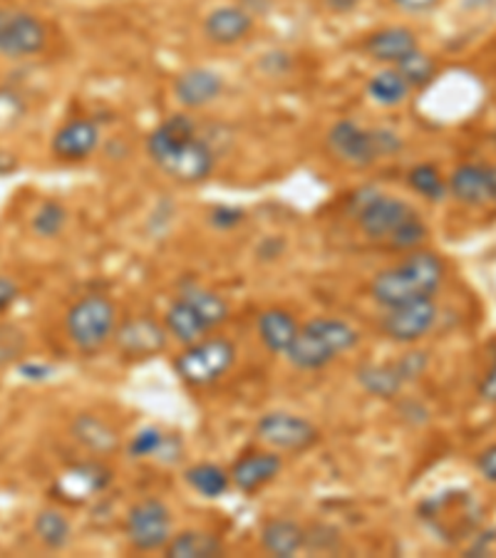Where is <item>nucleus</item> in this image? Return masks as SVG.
Returning <instances> with one entry per match:
<instances>
[{"label":"nucleus","mask_w":496,"mask_h":558,"mask_svg":"<svg viewBox=\"0 0 496 558\" xmlns=\"http://www.w3.org/2000/svg\"><path fill=\"white\" fill-rule=\"evenodd\" d=\"M147 151L169 179L182 184H202L214 172V151L196 134L194 122L177 114L149 134Z\"/></svg>","instance_id":"obj_1"},{"label":"nucleus","mask_w":496,"mask_h":558,"mask_svg":"<svg viewBox=\"0 0 496 558\" xmlns=\"http://www.w3.org/2000/svg\"><path fill=\"white\" fill-rule=\"evenodd\" d=\"M441 278H445V266L435 254L412 251L402 264L377 274L373 286H370V293L385 308H395V305L410 301L432 299L441 286Z\"/></svg>","instance_id":"obj_2"},{"label":"nucleus","mask_w":496,"mask_h":558,"mask_svg":"<svg viewBox=\"0 0 496 558\" xmlns=\"http://www.w3.org/2000/svg\"><path fill=\"white\" fill-rule=\"evenodd\" d=\"M328 147L342 165L363 169L385 155H395L402 142L387 130H363L353 120H340L328 132Z\"/></svg>","instance_id":"obj_3"},{"label":"nucleus","mask_w":496,"mask_h":558,"mask_svg":"<svg viewBox=\"0 0 496 558\" xmlns=\"http://www.w3.org/2000/svg\"><path fill=\"white\" fill-rule=\"evenodd\" d=\"M65 330L72 345L83 353H97L110 343L117 330V311L105 295H85L68 311Z\"/></svg>","instance_id":"obj_4"},{"label":"nucleus","mask_w":496,"mask_h":558,"mask_svg":"<svg viewBox=\"0 0 496 558\" xmlns=\"http://www.w3.org/2000/svg\"><path fill=\"white\" fill-rule=\"evenodd\" d=\"M237 350L223 338H202L189 345L182 355L177 357V373L184 383L194 387H206L221 380L231 371Z\"/></svg>","instance_id":"obj_5"},{"label":"nucleus","mask_w":496,"mask_h":558,"mask_svg":"<svg viewBox=\"0 0 496 558\" xmlns=\"http://www.w3.org/2000/svg\"><path fill=\"white\" fill-rule=\"evenodd\" d=\"M48 45V28L38 15L0 8V56L33 58Z\"/></svg>","instance_id":"obj_6"},{"label":"nucleus","mask_w":496,"mask_h":558,"mask_svg":"<svg viewBox=\"0 0 496 558\" xmlns=\"http://www.w3.org/2000/svg\"><path fill=\"white\" fill-rule=\"evenodd\" d=\"M414 216L418 211L410 204L377 192H367V199L358 202L355 206V221L365 236L375 241H390Z\"/></svg>","instance_id":"obj_7"},{"label":"nucleus","mask_w":496,"mask_h":558,"mask_svg":"<svg viewBox=\"0 0 496 558\" xmlns=\"http://www.w3.org/2000/svg\"><path fill=\"white\" fill-rule=\"evenodd\" d=\"M128 538L137 551H157L171 538V514L159 499H142L128 511Z\"/></svg>","instance_id":"obj_8"},{"label":"nucleus","mask_w":496,"mask_h":558,"mask_svg":"<svg viewBox=\"0 0 496 558\" xmlns=\"http://www.w3.org/2000/svg\"><path fill=\"white\" fill-rule=\"evenodd\" d=\"M437 323V305L432 299L410 301L395 308H387L380 320V330L395 343H414L425 338Z\"/></svg>","instance_id":"obj_9"},{"label":"nucleus","mask_w":496,"mask_h":558,"mask_svg":"<svg viewBox=\"0 0 496 558\" xmlns=\"http://www.w3.org/2000/svg\"><path fill=\"white\" fill-rule=\"evenodd\" d=\"M256 435L261 442H266L283 452H301L318 442V429L309 420L288 415V412H268L258 420Z\"/></svg>","instance_id":"obj_10"},{"label":"nucleus","mask_w":496,"mask_h":558,"mask_svg":"<svg viewBox=\"0 0 496 558\" xmlns=\"http://www.w3.org/2000/svg\"><path fill=\"white\" fill-rule=\"evenodd\" d=\"M427 357L422 353L404 355L400 363L395 365H370L360 371V383L365 385V390L373 395H380V398H390L404 383L418 380V377L425 373Z\"/></svg>","instance_id":"obj_11"},{"label":"nucleus","mask_w":496,"mask_h":558,"mask_svg":"<svg viewBox=\"0 0 496 558\" xmlns=\"http://www.w3.org/2000/svg\"><path fill=\"white\" fill-rule=\"evenodd\" d=\"M455 199L469 206H486L496 202V167L462 165L457 167L447 184Z\"/></svg>","instance_id":"obj_12"},{"label":"nucleus","mask_w":496,"mask_h":558,"mask_svg":"<svg viewBox=\"0 0 496 558\" xmlns=\"http://www.w3.org/2000/svg\"><path fill=\"white\" fill-rule=\"evenodd\" d=\"M117 348L124 357H152L165 350L167 332L155 320L149 318H134L128 320L120 330H114Z\"/></svg>","instance_id":"obj_13"},{"label":"nucleus","mask_w":496,"mask_h":558,"mask_svg":"<svg viewBox=\"0 0 496 558\" xmlns=\"http://www.w3.org/2000/svg\"><path fill=\"white\" fill-rule=\"evenodd\" d=\"M254 31V17L239 5H219L206 15L204 35L214 45H237Z\"/></svg>","instance_id":"obj_14"},{"label":"nucleus","mask_w":496,"mask_h":558,"mask_svg":"<svg viewBox=\"0 0 496 558\" xmlns=\"http://www.w3.org/2000/svg\"><path fill=\"white\" fill-rule=\"evenodd\" d=\"M99 144V130L89 120H72L52 137V155L68 161H80L93 155Z\"/></svg>","instance_id":"obj_15"},{"label":"nucleus","mask_w":496,"mask_h":558,"mask_svg":"<svg viewBox=\"0 0 496 558\" xmlns=\"http://www.w3.org/2000/svg\"><path fill=\"white\" fill-rule=\"evenodd\" d=\"M223 93V77L206 68H192L177 77L174 95L184 107H204Z\"/></svg>","instance_id":"obj_16"},{"label":"nucleus","mask_w":496,"mask_h":558,"mask_svg":"<svg viewBox=\"0 0 496 558\" xmlns=\"http://www.w3.org/2000/svg\"><path fill=\"white\" fill-rule=\"evenodd\" d=\"M278 472H281V457L270 452H256L251 457L239 459L231 470V484L241 492L254 494L261 487H266L268 482H274Z\"/></svg>","instance_id":"obj_17"},{"label":"nucleus","mask_w":496,"mask_h":558,"mask_svg":"<svg viewBox=\"0 0 496 558\" xmlns=\"http://www.w3.org/2000/svg\"><path fill=\"white\" fill-rule=\"evenodd\" d=\"M286 357L288 363L298 367V371H320V367L330 365L332 360L338 357V353L332 350L328 340L318 336L311 326H303Z\"/></svg>","instance_id":"obj_18"},{"label":"nucleus","mask_w":496,"mask_h":558,"mask_svg":"<svg viewBox=\"0 0 496 558\" xmlns=\"http://www.w3.org/2000/svg\"><path fill=\"white\" fill-rule=\"evenodd\" d=\"M414 50H418V38L408 28H383L370 35L365 43L367 56L375 62H383V65H387V62L397 65Z\"/></svg>","instance_id":"obj_19"},{"label":"nucleus","mask_w":496,"mask_h":558,"mask_svg":"<svg viewBox=\"0 0 496 558\" xmlns=\"http://www.w3.org/2000/svg\"><path fill=\"white\" fill-rule=\"evenodd\" d=\"M298 332H301V328H298L295 318L288 311L270 308L266 313H261L258 336H261V340H264V345L268 350H274V353L286 355L288 350H291V345L295 343Z\"/></svg>","instance_id":"obj_20"},{"label":"nucleus","mask_w":496,"mask_h":558,"mask_svg":"<svg viewBox=\"0 0 496 558\" xmlns=\"http://www.w3.org/2000/svg\"><path fill=\"white\" fill-rule=\"evenodd\" d=\"M107 484H110V474H107V470H102V466L80 464V466H72L65 476H60L58 492L62 494V499L80 501V499H87L89 494L102 492Z\"/></svg>","instance_id":"obj_21"},{"label":"nucleus","mask_w":496,"mask_h":558,"mask_svg":"<svg viewBox=\"0 0 496 558\" xmlns=\"http://www.w3.org/2000/svg\"><path fill=\"white\" fill-rule=\"evenodd\" d=\"M261 544H264L268 554H274L278 558L295 556L305 546V531L298 526L295 521L274 519L264 526Z\"/></svg>","instance_id":"obj_22"},{"label":"nucleus","mask_w":496,"mask_h":558,"mask_svg":"<svg viewBox=\"0 0 496 558\" xmlns=\"http://www.w3.org/2000/svg\"><path fill=\"white\" fill-rule=\"evenodd\" d=\"M165 548L171 558H216L223 554L221 538L209 531H184V534L169 538Z\"/></svg>","instance_id":"obj_23"},{"label":"nucleus","mask_w":496,"mask_h":558,"mask_svg":"<svg viewBox=\"0 0 496 558\" xmlns=\"http://www.w3.org/2000/svg\"><path fill=\"white\" fill-rule=\"evenodd\" d=\"M72 435H75L80 445L87 447L89 452L95 454L114 452L117 445H120L117 432L107 425V422L93 415H80L75 422H72Z\"/></svg>","instance_id":"obj_24"},{"label":"nucleus","mask_w":496,"mask_h":558,"mask_svg":"<svg viewBox=\"0 0 496 558\" xmlns=\"http://www.w3.org/2000/svg\"><path fill=\"white\" fill-rule=\"evenodd\" d=\"M165 323H167V330L171 332V336H174L179 343H184V345L196 343V340H202L206 332H209V328L204 326V320L198 318L196 311L184 299H177L169 305Z\"/></svg>","instance_id":"obj_25"},{"label":"nucleus","mask_w":496,"mask_h":558,"mask_svg":"<svg viewBox=\"0 0 496 558\" xmlns=\"http://www.w3.org/2000/svg\"><path fill=\"white\" fill-rule=\"evenodd\" d=\"M179 299H184L189 305H192L198 318L204 320V326L209 328V330L216 328V326H221V323L229 318L227 301H223L221 295L206 291V288L189 286L186 291L179 295Z\"/></svg>","instance_id":"obj_26"},{"label":"nucleus","mask_w":496,"mask_h":558,"mask_svg":"<svg viewBox=\"0 0 496 558\" xmlns=\"http://www.w3.org/2000/svg\"><path fill=\"white\" fill-rule=\"evenodd\" d=\"M33 531H35V536H38V542L45 548H52V551H58V548H65L68 542H70V536H72V526H70L68 517L58 509L38 511Z\"/></svg>","instance_id":"obj_27"},{"label":"nucleus","mask_w":496,"mask_h":558,"mask_svg":"<svg viewBox=\"0 0 496 558\" xmlns=\"http://www.w3.org/2000/svg\"><path fill=\"white\" fill-rule=\"evenodd\" d=\"M410 89L412 87L408 85V80H404L395 68L377 72V75L370 80V85H367L370 97H373V100L383 107H395V105L404 102L408 100Z\"/></svg>","instance_id":"obj_28"},{"label":"nucleus","mask_w":496,"mask_h":558,"mask_svg":"<svg viewBox=\"0 0 496 558\" xmlns=\"http://www.w3.org/2000/svg\"><path fill=\"white\" fill-rule=\"evenodd\" d=\"M186 484L206 499H219L221 494H227L231 476L216 464H194L192 470H186Z\"/></svg>","instance_id":"obj_29"},{"label":"nucleus","mask_w":496,"mask_h":558,"mask_svg":"<svg viewBox=\"0 0 496 558\" xmlns=\"http://www.w3.org/2000/svg\"><path fill=\"white\" fill-rule=\"evenodd\" d=\"M408 182L414 192L427 196L430 202H441L447 194V182L432 165H418L408 174Z\"/></svg>","instance_id":"obj_30"},{"label":"nucleus","mask_w":496,"mask_h":558,"mask_svg":"<svg viewBox=\"0 0 496 558\" xmlns=\"http://www.w3.org/2000/svg\"><path fill=\"white\" fill-rule=\"evenodd\" d=\"M395 70L408 80L410 87H425L430 80L435 77V62H432V58H427L425 52H420V48L397 62Z\"/></svg>","instance_id":"obj_31"},{"label":"nucleus","mask_w":496,"mask_h":558,"mask_svg":"<svg viewBox=\"0 0 496 558\" xmlns=\"http://www.w3.org/2000/svg\"><path fill=\"white\" fill-rule=\"evenodd\" d=\"M68 223V211L65 206L58 202H45L38 211L33 216V231L43 239H52L65 229Z\"/></svg>","instance_id":"obj_32"},{"label":"nucleus","mask_w":496,"mask_h":558,"mask_svg":"<svg viewBox=\"0 0 496 558\" xmlns=\"http://www.w3.org/2000/svg\"><path fill=\"white\" fill-rule=\"evenodd\" d=\"M23 353H25L23 330L3 323V326H0V367L15 363Z\"/></svg>","instance_id":"obj_33"},{"label":"nucleus","mask_w":496,"mask_h":558,"mask_svg":"<svg viewBox=\"0 0 496 558\" xmlns=\"http://www.w3.org/2000/svg\"><path fill=\"white\" fill-rule=\"evenodd\" d=\"M425 239H427V227H425V223H422L420 214H418V216H414V219H410L408 223H404V227L397 231L395 236L387 241V244H390L397 251H412V248H418Z\"/></svg>","instance_id":"obj_34"},{"label":"nucleus","mask_w":496,"mask_h":558,"mask_svg":"<svg viewBox=\"0 0 496 558\" xmlns=\"http://www.w3.org/2000/svg\"><path fill=\"white\" fill-rule=\"evenodd\" d=\"M161 442H165V435L157 427H147L137 432L130 442V452L134 459H144V457H157Z\"/></svg>","instance_id":"obj_35"},{"label":"nucleus","mask_w":496,"mask_h":558,"mask_svg":"<svg viewBox=\"0 0 496 558\" xmlns=\"http://www.w3.org/2000/svg\"><path fill=\"white\" fill-rule=\"evenodd\" d=\"M25 112V107L21 102V97L13 95V93H5V89H0V134L13 130L17 122H21V117Z\"/></svg>","instance_id":"obj_36"},{"label":"nucleus","mask_w":496,"mask_h":558,"mask_svg":"<svg viewBox=\"0 0 496 558\" xmlns=\"http://www.w3.org/2000/svg\"><path fill=\"white\" fill-rule=\"evenodd\" d=\"M241 219H243V214L239 209H229V206H219V209H214V214H211V223L219 229L237 227V223H241Z\"/></svg>","instance_id":"obj_37"},{"label":"nucleus","mask_w":496,"mask_h":558,"mask_svg":"<svg viewBox=\"0 0 496 558\" xmlns=\"http://www.w3.org/2000/svg\"><path fill=\"white\" fill-rule=\"evenodd\" d=\"M17 293L21 291H17V283L13 278L0 276V315H3L17 301Z\"/></svg>","instance_id":"obj_38"},{"label":"nucleus","mask_w":496,"mask_h":558,"mask_svg":"<svg viewBox=\"0 0 496 558\" xmlns=\"http://www.w3.org/2000/svg\"><path fill=\"white\" fill-rule=\"evenodd\" d=\"M476 466H480V472L486 482L496 484V445L484 449V452L480 454V459H476Z\"/></svg>","instance_id":"obj_39"},{"label":"nucleus","mask_w":496,"mask_h":558,"mask_svg":"<svg viewBox=\"0 0 496 558\" xmlns=\"http://www.w3.org/2000/svg\"><path fill=\"white\" fill-rule=\"evenodd\" d=\"M392 3L404 13H427L439 3V0H392Z\"/></svg>","instance_id":"obj_40"},{"label":"nucleus","mask_w":496,"mask_h":558,"mask_svg":"<svg viewBox=\"0 0 496 558\" xmlns=\"http://www.w3.org/2000/svg\"><path fill=\"white\" fill-rule=\"evenodd\" d=\"M480 395H482V400H486V402H496V353H494L492 371L486 373V377L480 385Z\"/></svg>","instance_id":"obj_41"},{"label":"nucleus","mask_w":496,"mask_h":558,"mask_svg":"<svg viewBox=\"0 0 496 558\" xmlns=\"http://www.w3.org/2000/svg\"><path fill=\"white\" fill-rule=\"evenodd\" d=\"M330 13H350L360 3V0H320Z\"/></svg>","instance_id":"obj_42"},{"label":"nucleus","mask_w":496,"mask_h":558,"mask_svg":"<svg viewBox=\"0 0 496 558\" xmlns=\"http://www.w3.org/2000/svg\"><path fill=\"white\" fill-rule=\"evenodd\" d=\"M21 373L23 375H33V380H43V377H48L52 371H50V367H45V365L31 363V365H21Z\"/></svg>","instance_id":"obj_43"}]
</instances>
